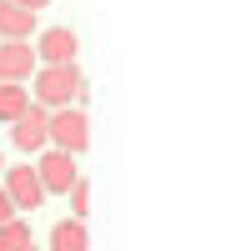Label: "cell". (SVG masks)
<instances>
[{
	"label": "cell",
	"instance_id": "cell-1",
	"mask_svg": "<svg viewBox=\"0 0 251 251\" xmlns=\"http://www.w3.org/2000/svg\"><path fill=\"white\" fill-rule=\"evenodd\" d=\"M80 91H86V75H80L75 66H35V75H30V100L46 106V111L75 106Z\"/></svg>",
	"mask_w": 251,
	"mask_h": 251
},
{
	"label": "cell",
	"instance_id": "cell-2",
	"mask_svg": "<svg viewBox=\"0 0 251 251\" xmlns=\"http://www.w3.org/2000/svg\"><path fill=\"white\" fill-rule=\"evenodd\" d=\"M46 136H50V146L80 156V151L91 146V116L80 111V106H55L50 121H46Z\"/></svg>",
	"mask_w": 251,
	"mask_h": 251
},
{
	"label": "cell",
	"instance_id": "cell-3",
	"mask_svg": "<svg viewBox=\"0 0 251 251\" xmlns=\"http://www.w3.org/2000/svg\"><path fill=\"white\" fill-rule=\"evenodd\" d=\"M35 176H40V191H46V196H66V186H71L80 171H75V156H71V151L46 146L40 161H35Z\"/></svg>",
	"mask_w": 251,
	"mask_h": 251
},
{
	"label": "cell",
	"instance_id": "cell-4",
	"mask_svg": "<svg viewBox=\"0 0 251 251\" xmlns=\"http://www.w3.org/2000/svg\"><path fill=\"white\" fill-rule=\"evenodd\" d=\"M0 191L10 196L15 211H35V206H46V191H40V176H35V166H30V161L5 166V186H0Z\"/></svg>",
	"mask_w": 251,
	"mask_h": 251
},
{
	"label": "cell",
	"instance_id": "cell-5",
	"mask_svg": "<svg viewBox=\"0 0 251 251\" xmlns=\"http://www.w3.org/2000/svg\"><path fill=\"white\" fill-rule=\"evenodd\" d=\"M46 121H50V111L30 100V106H25V111H20V116L10 121V141H15V151H25V156H40V151H46V146H50V136H46Z\"/></svg>",
	"mask_w": 251,
	"mask_h": 251
},
{
	"label": "cell",
	"instance_id": "cell-6",
	"mask_svg": "<svg viewBox=\"0 0 251 251\" xmlns=\"http://www.w3.org/2000/svg\"><path fill=\"white\" fill-rule=\"evenodd\" d=\"M35 46L30 40H0V86H5V80H20V86H25V80L35 75Z\"/></svg>",
	"mask_w": 251,
	"mask_h": 251
},
{
	"label": "cell",
	"instance_id": "cell-7",
	"mask_svg": "<svg viewBox=\"0 0 251 251\" xmlns=\"http://www.w3.org/2000/svg\"><path fill=\"white\" fill-rule=\"evenodd\" d=\"M75 50H80V40L66 25H50L46 35L35 40V60H40V66H75Z\"/></svg>",
	"mask_w": 251,
	"mask_h": 251
},
{
	"label": "cell",
	"instance_id": "cell-8",
	"mask_svg": "<svg viewBox=\"0 0 251 251\" xmlns=\"http://www.w3.org/2000/svg\"><path fill=\"white\" fill-rule=\"evenodd\" d=\"M30 35H35V10L0 0V40H30Z\"/></svg>",
	"mask_w": 251,
	"mask_h": 251
},
{
	"label": "cell",
	"instance_id": "cell-9",
	"mask_svg": "<svg viewBox=\"0 0 251 251\" xmlns=\"http://www.w3.org/2000/svg\"><path fill=\"white\" fill-rule=\"evenodd\" d=\"M50 251H91L86 221H80V216H71V221H55V226H50Z\"/></svg>",
	"mask_w": 251,
	"mask_h": 251
},
{
	"label": "cell",
	"instance_id": "cell-10",
	"mask_svg": "<svg viewBox=\"0 0 251 251\" xmlns=\"http://www.w3.org/2000/svg\"><path fill=\"white\" fill-rule=\"evenodd\" d=\"M25 106H30V91L20 86V80H5V86H0V121H15Z\"/></svg>",
	"mask_w": 251,
	"mask_h": 251
},
{
	"label": "cell",
	"instance_id": "cell-11",
	"mask_svg": "<svg viewBox=\"0 0 251 251\" xmlns=\"http://www.w3.org/2000/svg\"><path fill=\"white\" fill-rule=\"evenodd\" d=\"M20 246H30V226L25 221H0V251H20Z\"/></svg>",
	"mask_w": 251,
	"mask_h": 251
},
{
	"label": "cell",
	"instance_id": "cell-12",
	"mask_svg": "<svg viewBox=\"0 0 251 251\" xmlns=\"http://www.w3.org/2000/svg\"><path fill=\"white\" fill-rule=\"evenodd\" d=\"M66 196H71V216L86 221V211H91V181H86V176H75V181L66 186Z\"/></svg>",
	"mask_w": 251,
	"mask_h": 251
},
{
	"label": "cell",
	"instance_id": "cell-13",
	"mask_svg": "<svg viewBox=\"0 0 251 251\" xmlns=\"http://www.w3.org/2000/svg\"><path fill=\"white\" fill-rule=\"evenodd\" d=\"M10 216H15V206H10V196H5V191H0V221H10Z\"/></svg>",
	"mask_w": 251,
	"mask_h": 251
},
{
	"label": "cell",
	"instance_id": "cell-14",
	"mask_svg": "<svg viewBox=\"0 0 251 251\" xmlns=\"http://www.w3.org/2000/svg\"><path fill=\"white\" fill-rule=\"evenodd\" d=\"M15 5H25V10H40V5H50V0H15Z\"/></svg>",
	"mask_w": 251,
	"mask_h": 251
},
{
	"label": "cell",
	"instance_id": "cell-15",
	"mask_svg": "<svg viewBox=\"0 0 251 251\" xmlns=\"http://www.w3.org/2000/svg\"><path fill=\"white\" fill-rule=\"evenodd\" d=\"M20 251H40V246H35V241H30V246H20Z\"/></svg>",
	"mask_w": 251,
	"mask_h": 251
},
{
	"label": "cell",
	"instance_id": "cell-16",
	"mask_svg": "<svg viewBox=\"0 0 251 251\" xmlns=\"http://www.w3.org/2000/svg\"><path fill=\"white\" fill-rule=\"evenodd\" d=\"M0 171H5V161H0Z\"/></svg>",
	"mask_w": 251,
	"mask_h": 251
}]
</instances>
